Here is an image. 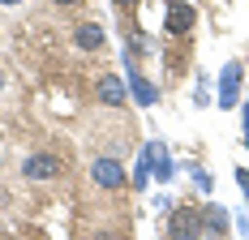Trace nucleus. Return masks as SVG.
<instances>
[{
	"instance_id": "nucleus-5",
	"label": "nucleus",
	"mask_w": 249,
	"mask_h": 240,
	"mask_svg": "<svg viewBox=\"0 0 249 240\" xmlns=\"http://www.w3.org/2000/svg\"><path fill=\"white\" fill-rule=\"evenodd\" d=\"M56 171H60V163H56L52 154H30V159H26V176H30V180H52Z\"/></svg>"
},
{
	"instance_id": "nucleus-9",
	"label": "nucleus",
	"mask_w": 249,
	"mask_h": 240,
	"mask_svg": "<svg viewBox=\"0 0 249 240\" xmlns=\"http://www.w3.org/2000/svg\"><path fill=\"white\" fill-rule=\"evenodd\" d=\"M99 99H103V103H112V107H116V103H124V82L107 73V77L99 82Z\"/></svg>"
},
{
	"instance_id": "nucleus-8",
	"label": "nucleus",
	"mask_w": 249,
	"mask_h": 240,
	"mask_svg": "<svg viewBox=\"0 0 249 240\" xmlns=\"http://www.w3.org/2000/svg\"><path fill=\"white\" fill-rule=\"evenodd\" d=\"M73 39H77V48H86V51H95V48H103V30L95 22H86V26H77L73 30Z\"/></svg>"
},
{
	"instance_id": "nucleus-6",
	"label": "nucleus",
	"mask_w": 249,
	"mask_h": 240,
	"mask_svg": "<svg viewBox=\"0 0 249 240\" xmlns=\"http://www.w3.org/2000/svg\"><path fill=\"white\" fill-rule=\"evenodd\" d=\"M129 90H133V99H138L142 107H150V103L159 99V90H155V86H150V82H146L138 69H129Z\"/></svg>"
},
{
	"instance_id": "nucleus-2",
	"label": "nucleus",
	"mask_w": 249,
	"mask_h": 240,
	"mask_svg": "<svg viewBox=\"0 0 249 240\" xmlns=\"http://www.w3.org/2000/svg\"><path fill=\"white\" fill-rule=\"evenodd\" d=\"M172 240H198V232H202V215L198 210H189V206H180L172 215Z\"/></svg>"
},
{
	"instance_id": "nucleus-16",
	"label": "nucleus",
	"mask_w": 249,
	"mask_h": 240,
	"mask_svg": "<svg viewBox=\"0 0 249 240\" xmlns=\"http://www.w3.org/2000/svg\"><path fill=\"white\" fill-rule=\"evenodd\" d=\"M215 240H219V236H215Z\"/></svg>"
},
{
	"instance_id": "nucleus-11",
	"label": "nucleus",
	"mask_w": 249,
	"mask_h": 240,
	"mask_svg": "<svg viewBox=\"0 0 249 240\" xmlns=\"http://www.w3.org/2000/svg\"><path fill=\"white\" fill-rule=\"evenodd\" d=\"M206 223H211L215 232H219V227H228V210H224V206H211V210H206Z\"/></svg>"
},
{
	"instance_id": "nucleus-14",
	"label": "nucleus",
	"mask_w": 249,
	"mask_h": 240,
	"mask_svg": "<svg viewBox=\"0 0 249 240\" xmlns=\"http://www.w3.org/2000/svg\"><path fill=\"white\" fill-rule=\"evenodd\" d=\"M56 4H77V0H56Z\"/></svg>"
},
{
	"instance_id": "nucleus-15",
	"label": "nucleus",
	"mask_w": 249,
	"mask_h": 240,
	"mask_svg": "<svg viewBox=\"0 0 249 240\" xmlns=\"http://www.w3.org/2000/svg\"><path fill=\"white\" fill-rule=\"evenodd\" d=\"M121 4H133V0H121Z\"/></svg>"
},
{
	"instance_id": "nucleus-12",
	"label": "nucleus",
	"mask_w": 249,
	"mask_h": 240,
	"mask_svg": "<svg viewBox=\"0 0 249 240\" xmlns=\"http://www.w3.org/2000/svg\"><path fill=\"white\" fill-rule=\"evenodd\" d=\"M236 185H241V189L249 193V171H236Z\"/></svg>"
},
{
	"instance_id": "nucleus-1",
	"label": "nucleus",
	"mask_w": 249,
	"mask_h": 240,
	"mask_svg": "<svg viewBox=\"0 0 249 240\" xmlns=\"http://www.w3.org/2000/svg\"><path fill=\"white\" fill-rule=\"evenodd\" d=\"M241 103V65L228 60L219 69V107H236Z\"/></svg>"
},
{
	"instance_id": "nucleus-4",
	"label": "nucleus",
	"mask_w": 249,
	"mask_h": 240,
	"mask_svg": "<svg viewBox=\"0 0 249 240\" xmlns=\"http://www.w3.org/2000/svg\"><path fill=\"white\" fill-rule=\"evenodd\" d=\"M189 26H194V4L172 0V9H168V30H172V34H185Z\"/></svg>"
},
{
	"instance_id": "nucleus-13",
	"label": "nucleus",
	"mask_w": 249,
	"mask_h": 240,
	"mask_svg": "<svg viewBox=\"0 0 249 240\" xmlns=\"http://www.w3.org/2000/svg\"><path fill=\"white\" fill-rule=\"evenodd\" d=\"M0 4H22V0H0Z\"/></svg>"
},
{
	"instance_id": "nucleus-3",
	"label": "nucleus",
	"mask_w": 249,
	"mask_h": 240,
	"mask_svg": "<svg viewBox=\"0 0 249 240\" xmlns=\"http://www.w3.org/2000/svg\"><path fill=\"white\" fill-rule=\"evenodd\" d=\"M90 176H95V185H103V189H121L124 185V168L116 163V159H95Z\"/></svg>"
},
{
	"instance_id": "nucleus-10",
	"label": "nucleus",
	"mask_w": 249,
	"mask_h": 240,
	"mask_svg": "<svg viewBox=\"0 0 249 240\" xmlns=\"http://www.w3.org/2000/svg\"><path fill=\"white\" fill-rule=\"evenodd\" d=\"M155 176L159 180H172V159H168V150L159 142H155Z\"/></svg>"
},
{
	"instance_id": "nucleus-7",
	"label": "nucleus",
	"mask_w": 249,
	"mask_h": 240,
	"mask_svg": "<svg viewBox=\"0 0 249 240\" xmlns=\"http://www.w3.org/2000/svg\"><path fill=\"white\" fill-rule=\"evenodd\" d=\"M150 176H155V142H150L146 150L138 154V168H133V185H138V189H146V180H150Z\"/></svg>"
}]
</instances>
